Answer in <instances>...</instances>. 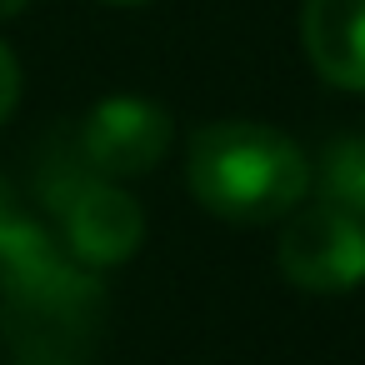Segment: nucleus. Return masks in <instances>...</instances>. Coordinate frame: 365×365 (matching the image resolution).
<instances>
[{
    "label": "nucleus",
    "mask_w": 365,
    "mask_h": 365,
    "mask_svg": "<svg viewBox=\"0 0 365 365\" xmlns=\"http://www.w3.org/2000/svg\"><path fill=\"white\" fill-rule=\"evenodd\" d=\"M185 180L210 215L230 225H270L310 195V160L275 125L215 120L190 135Z\"/></svg>",
    "instance_id": "nucleus-1"
},
{
    "label": "nucleus",
    "mask_w": 365,
    "mask_h": 365,
    "mask_svg": "<svg viewBox=\"0 0 365 365\" xmlns=\"http://www.w3.org/2000/svg\"><path fill=\"white\" fill-rule=\"evenodd\" d=\"M0 325L16 365H86L101 335V285L61 255L56 265L0 285Z\"/></svg>",
    "instance_id": "nucleus-2"
},
{
    "label": "nucleus",
    "mask_w": 365,
    "mask_h": 365,
    "mask_svg": "<svg viewBox=\"0 0 365 365\" xmlns=\"http://www.w3.org/2000/svg\"><path fill=\"white\" fill-rule=\"evenodd\" d=\"M275 265L305 295H345L365 280V220L325 200L295 205L280 225Z\"/></svg>",
    "instance_id": "nucleus-3"
},
{
    "label": "nucleus",
    "mask_w": 365,
    "mask_h": 365,
    "mask_svg": "<svg viewBox=\"0 0 365 365\" xmlns=\"http://www.w3.org/2000/svg\"><path fill=\"white\" fill-rule=\"evenodd\" d=\"M51 200L61 205L66 255L76 265H86V270L125 265L140 250V240H145V210L115 180L76 175L66 190H51Z\"/></svg>",
    "instance_id": "nucleus-4"
},
{
    "label": "nucleus",
    "mask_w": 365,
    "mask_h": 365,
    "mask_svg": "<svg viewBox=\"0 0 365 365\" xmlns=\"http://www.w3.org/2000/svg\"><path fill=\"white\" fill-rule=\"evenodd\" d=\"M170 135H175V120L165 106L145 96H106L81 120V160L101 180H135L165 160Z\"/></svg>",
    "instance_id": "nucleus-5"
},
{
    "label": "nucleus",
    "mask_w": 365,
    "mask_h": 365,
    "mask_svg": "<svg viewBox=\"0 0 365 365\" xmlns=\"http://www.w3.org/2000/svg\"><path fill=\"white\" fill-rule=\"evenodd\" d=\"M300 41L325 86L365 96V0H305Z\"/></svg>",
    "instance_id": "nucleus-6"
},
{
    "label": "nucleus",
    "mask_w": 365,
    "mask_h": 365,
    "mask_svg": "<svg viewBox=\"0 0 365 365\" xmlns=\"http://www.w3.org/2000/svg\"><path fill=\"white\" fill-rule=\"evenodd\" d=\"M310 190L365 220V135H335L320 150V165H310Z\"/></svg>",
    "instance_id": "nucleus-7"
},
{
    "label": "nucleus",
    "mask_w": 365,
    "mask_h": 365,
    "mask_svg": "<svg viewBox=\"0 0 365 365\" xmlns=\"http://www.w3.org/2000/svg\"><path fill=\"white\" fill-rule=\"evenodd\" d=\"M16 106H21V61L11 56L6 41H0V125L11 120Z\"/></svg>",
    "instance_id": "nucleus-8"
},
{
    "label": "nucleus",
    "mask_w": 365,
    "mask_h": 365,
    "mask_svg": "<svg viewBox=\"0 0 365 365\" xmlns=\"http://www.w3.org/2000/svg\"><path fill=\"white\" fill-rule=\"evenodd\" d=\"M31 6V0H0V21H6V16H21Z\"/></svg>",
    "instance_id": "nucleus-9"
},
{
    "label": "nucleus",
    "mask_w": 365,
    "mask_h": 365,
    "mask_svg": "<svg viewBox=\"0 0 365 365\" xmlns=\"http://www.w3.org/2000/svg\"><path fill=\"white\" fill-rule=\"evenodd\" d=\"M11 210H16V205H11V190H6V180H0V220H6Z\"/></svg>",
    "instance_id": "nucleus-10"
},
{
    "label": "nucleus",
    "mask_w": 365,
    "mask_h": 365,
    "mask_svg": "<svg viewBox=\"0 0 365 365\" xmlns=\"http://www.w3.org/2000/svg\"><path fill=\"white\" fill-rule=\"evenodd\" d=\"M106 6H145V0H106Z\"/></svg>",
    "instance_id": "nucleus-11"
}]
</instances>
